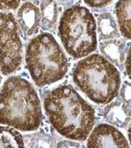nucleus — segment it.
<instances>
[{
	"label": "nucleus",
	"instance_id": "obj_3",
	"mask_svg": "<svg viewBox=\"0 0 131 148\" xmlns=\"http://www.w3.org/2000/svg\"><path fill=\"white\" fill-rule=\"evenodd\" d=\"M76 86L96 104L106 105L118 95L119 72L113 64L98 54L81 60L73 72Z\"/></svg>",
	"mask_w": 131,
	"mask_h": 148
},
{
	"label": "nucleus",
	"instance_id": "obj_16",
	"mask_svg": "<svg viewBox=\"0 0 131 148\" xmlns=\"http://www.w3.org/2000/svg\"><path fill=\"white\" fill-rule=\"evenodd\" d=\"M20 2V0H0V10H15Z\"/></svg>",
	"mask_w": 131,
	"mask_h": 148
},
{
	"label": "nucleus",
	"instance_id": "obj_7",
	"mask_svg": "<svg viewBox=\"0 0 131 148\" xmlns=\"http://www.w3.org/2000/svg\"><path fill=\"white\" fill-rule=\"evenodd\" d=\"M87 146L89 148L129 147L124 134L108 124H99L94 129L88 138Z\"/></svg>",
	"mask_w": 131,
	"mask_h": 148
},
{
	"label": "nucleus",
	"instance_id": "obj_8",
	"mask_svg": "<svg viewBox=\"0 0 131 148\" xmlns=\"http://www.w3.org/2000/svg\"><path fill=\"white\" fill-rule=\"evenodd\" d=\"M18 19L21 27L27 35H32L38 31L41 15L35 5L24 3L18 12Z\"/></svg>",
	"mask_w": 131,
	"mask_h": 148
},
{
	"label": "nucleus",
	"instance_id": "obj_14",
	"mask_svg": "<svg viewBox=\"0 0 131 148\" xmlns=\"http://www.w3.org/2000/svg\"><path fill=\"white\" fill-rule=\"evenodd\" d=\"M24 143L22 136L10 127L0 126V147H23Z\"/></svg>",
	"mask_w": 131,
	"mask_h": 148
},
{
	"label": "nucleus",
	"instance_id": "obj_13",
	"mask_svg": "<svg viewBox=\"0 0 131 148\" xmlns=\"http://www.w3.org/2000/svg\"><path fill=\"white\" fill-rule=\"evenodd\" d=\"M98 32L99 39L107 40L119 37L116 23L113 17L108 13H102L98 17Z\"/></svg>",
	"mask_w": 131,
	"mask_h": 148
},
{
	"label": "nucleus",
	"instance_id": "obj_10",
	"mask_svg": "<svg viewBox=\"0 0 131 148\" xmlns=\"http://www.w3.org/2000/svg\"><path fill=\"white\" fill-rule=\"evenodd\" d=\"M100 51L110 62H113L120 69H124L126 57V45L120 40H109L102 42L99 45Z\"/></svg>",
	"mask_w": 131,
	"mask_h": 148
},
{
	"label": "nucleus",
	"instance_id": "obj_12",
	"mask_svg": "<svg viewBox=\"0 0 131 148\" xmlns=\"http://www.w3.org/2000/svg\"><path fill=\"white\" fill-rule=\"evenodd\" d=\"M40 10L42 28L46 31L54 28L58 17V8L55 0H43Z\"/></svg>",
	"mask_w": 131,
	"mask_h": 148
},
{
	"label": "nucleus",
	"instance_id": "obj_18",
	"mask_svg": "<svg viewBox=\"0 0 131 148\" xmlns=\"http://www.w3.org/2000/svg\"><path fill=\"white\" fill-rule=\"evenodd\" d=\"M58 147H80L81 146L78 143L72 142L70 140H62L60 141L57 145Z\"/></svg>",
	"mask_w": 131,
	"mask_h": 148
},
{
	"label": "nucleus",
	"instance_id": "obj_11",
	"mask_svg": "<svg viewBox=\"0 0 131 148\" xmlns=\"http://www.w3.org/2000/svg\"><path fill=\"white\" fill-rule=\"evenodd\" d=\"M115 10L122 35L131 40V0H119Z\"/></svg>",
	"mask_w": 131,
	"mask_h": 148
},
{
	"label": "nucleus",
	"instance_id": "obj_15",
	"mask_svg": "<svg viewBox=\"0 0 131 148\" xmlns=\"http://www.w3.org/2000/svg\"><path fill=\"white\" fill-rule=\"evenodd\" d=\"M120 97L122 102L131 112V82L125 81L123 84L120 90Z\"/></svg>",
	"mask_w": 131,
	"mask_h": 148
},
{
	"label": "nucleus",
	"instance_id": "obj_6",
	"mask_svg": "<svg viewBox=\"0 0 131 148\" xmlns=\"http://www.w3.org/2000/svg\"><path fill=\"white\" fill-rule=\"evenodd\" d=\"M23 45L12 13H0V68L4 75L19 69L23 60Z\"/></svg>",
	"mask_w": 131,
	"mask_h": 148
},
{
	"label": "nucleus",
	"instance_id": "obj_4",
	"mask_svg": "<svg viewBox=\"0 0 131 148\" xmlns=\"http://www.w3.org/2000/svg\"><path fill=\"white\" fill-rule=\"evenodd\" d=\"M26 63L38 87L51 84L64 78L68 69V59L50 34L33 38L26 52Z\"/></svg>",
	"mask_w": 131,
	"mask_h": 148
},
{
	"label": "nucleus",
	"instance_id": "obj_5",
	"mask_svg": "<svg viewBox=\"0 0 131 148\" xmlns=\"http://www.w3.org/2000/svg\"><path fill=\"white\" fill-rule=\"evenodd\" d=\"M96 23L88 9L81 5L68 8L59 23V36L71 56L80 59L93 52L97 48Z\"/></svg>",
	"mask_w": 131,
	"mask_h": 148
},
{
	"label": "nucleus",
	"instance_id": "obj_21",
	"mask_svg": "<svg viewBox=\"0 0 131 148\" xmlns=\"http://www.w3.org/2000/svg\"><path fill=\"white\" fill-rule=\"evenodd\" d=\"M128 137H129V140H130V143L131 145V124L130 125V127H129L128 130Z\"/></svg>",
	"mask_w": 131,
	"mask_h": 148
},
{
	"label": "nucleus",
	"instance_id": "obj_19",
	"mask_svg": "<svg viewBox=\"0 0 131 148\" xmlns=\"http://www.w3.org/2000/svg\"><path fill=\"white\" fill-rule=\"evenodd\" d=\"M125 68H126V73L128 75L129 78L131 79V47L129 49L126 59L125 60Z\"/></svg>",
	"mask_w": 131,
	"mask_h": 148
},
{
	"label": "nucleus",
	"instance_id": "obj_1",
	"mask_svg": "<svg viewBox=\"0 0 131 148\" xmlns=\"http://www.w3.org/2000/svg\"><path fill=\"white\" fill-rule=\"evenodd\" d=\"M44 108L50 124L64 137L84 141L96 121L95 110L70 85H64L48 93Z\"/></svg>",
	"mask_w": 131,
	"mask_h": 148
},
{
	"label": "nucleus",
	"instance_id": "obj_2",
	"mask_svg": "<svg viewBox=\"0 0 131 148\" xmlns=\"http://www.w3.org/2000/svg\"><path fill=\"white\" fill-rule=\"evenodd\" d=\"M41 122L40 100L33 86L21 77L9 78L0 92V123L26 132L38 129Z\"/></svg>",
	"mask_w": 131,
	"mask_h": 148
},
{
	"label": "nucleus",
	"instance_id": "obj_9",
	"mask_svg": "<svg viewBox=\"0 0 131 148\" xmlns=\"http://www.w3.org/2000/svg\"><path fill=\"white\" fill-rule=\"evenodd\" d=\"M104 119L107 123L119 128H126L131 120V112L121 101H114L106 106Z\"/></svg>",
	"mask_w": 131,
	"mask_h": 148
},
{
	"label": "nucleus",
	"instance_id": "obj_17",
	"mask_svg": "<svg viewBox=\"0 0 131 148\" xmlns=\"http://www.w3.org/2000/svg\"><path fill=\"white\" fill-rule=\"evenodd\" d=\"M112 0H84V2L91 7L101 8L106 5Z\"/></svg>",
	"mask_w": 131,
	"mask_h": 148
},
{
	"label": "nucleus",
	"instance_id": "obj_20",
	"mask_svg": "<svg viewBox=\"0 0 131 148\" xmlns=\"http://www.w3.org/2000/svg\"><path fill=\"white\" fill-rule=\"evenodd\" d=\"M58 3L62 6H68L73 3L74 0H57Z\"/></svg>",
	"mask_w": 131,
	"mask_h": 148
}]
</instances>
